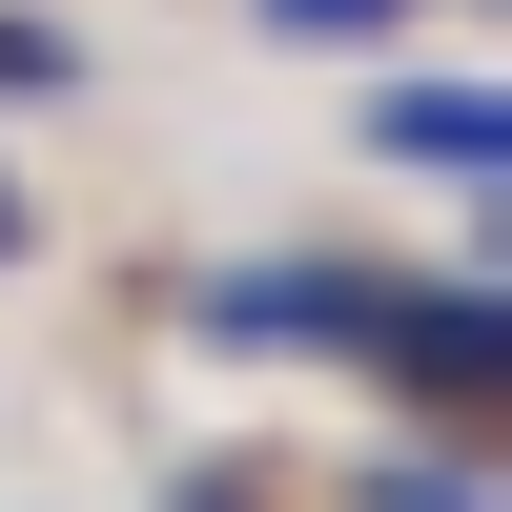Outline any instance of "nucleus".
I'll return each mask as SVG.
<instances>
[{
    "instance_id": "nucleus-1",
    "label": "nucleus",
    "mask_w": 512,
    "mask_h": 512,
    "mask_svg": "<svg viewBox=\"0 0 512 512\" xmlns=\"http://www.w3.org/2000/svg\"><path fill=\"white\" fill-rule=\"evenodd\" d=\"M349 369L410 390L431 431H492V410H512V308L472 267H349Z\"/></svg>"
},
{
    "instance_id": "nucleus-2",
    "label": "nucleus",
    "mask_w": 512,
    "mask_h": 512,
    "mask_svg": "<svg viewBox=\"0 0 512 512\" xmlns=\"http://www.w3.org/2000/svg\"><path fill=\"white\" fill-rule=\"evenodd\" d=\"M369 144H390V164H451V185H512V82H390Z\"/></svg>"
},
{
    "instance_id": "nucleus-3",
    "label": "nucleus",
    "mask_w": 512,
    "mask_h": 512,
    "mask_svg": "<svg viewBox=\"0 0 512 512\" xmlns=\"http://www.w3.org/2000/svg\"><path fill=\"white\" fill-rule=\"evenodd\" d=\"M62 82H82V41L41 21V0H21V21H0V103H62Z\"/></svg>"
},
{
    "instance_id": "nucleus-4",
    "label": "nucleus",
    "mask_w": 512,
    "mask_h": 512,
    "mask_svg": "<svg viewBox=\"0 0 512 512\" xmlns=\"http://www.w3.org/2000/svg\"><path fill=\"white\" fill-rule=\"evenodd\" d=\"M410 0H267V41H390Z\"/></svg>"
},
{
    "instance_id": "nucleus-5",
    "label": "nucleus",
    "mask_w": 512,
    "mask_h": 512,
    "mask_svg": "<svg viewBox=\"0 0 512 512\" xmlns=\"http://www.w3.org/2000/svg\"><path fill=\"white\" fill-rule=\"evenodd\" d=\"M369 512H492L472 472H369Z\"/></svg>"
},
{
    "instance_id": "nucleus-6",
    "label": "nucleus",
    "mask_w": 512,
    "mask_h": 512,
    "mask_svg": "<svg viewBox=\"0 0 512 512\" xmlns=\"http://www.w3.org/2000/svg\"><path fill=\"white\" fill-rule=\"evenodd\" d=\"M21 246H41V205H21V164H0V267H21Z\"/></svg>"
}]
</instances>
